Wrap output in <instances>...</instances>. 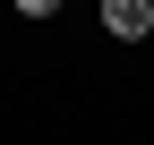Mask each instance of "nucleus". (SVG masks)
I'll return each instance as SVG.
<instances>
[{"mask_svg": "<svg viewBox=\"0 0 154 145\" xmlns=\"http://www.w3.org/2000/svg\"><path fill=\"white\" fill-rule=\"evenodd\" d=\"M103 26L120 43H137V34H154V0H103Z\"/></svg>", "mask_w": 154, "mask_h": 145, "instance_id": "1", "label": "nucleus"}, {"mask_svg": "<svg viewBox=\"0 0 154 145\" xmlns=\"http://www.w3.org/2000/svg\"><path fill=\"white\" fill-rule=\"evenodd\" d=\"M17 17H34V26H43V17H60V0H9Z\"/></svg>", "mask_w": 154, "mask_h": 145, "instance_id": "2", "label": "nucleus"}]
</instances>
